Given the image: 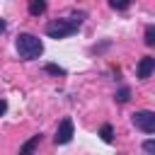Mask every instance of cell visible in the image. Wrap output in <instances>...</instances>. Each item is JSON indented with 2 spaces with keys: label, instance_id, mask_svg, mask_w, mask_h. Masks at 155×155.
Segmentation results:
<instances>
[{
  "label": "cell",
  "instance_id": "277c9868",
  "mask_svg": "<svg viewBox=\"0 0 155 155\" xmlns=\"http://www.w3.org/2000/svg\"><path fill=\"white\" fill-rule=\"evenodd\" d=\"M73 133H75L73 119H70V116H65V119H63V121L58 124V128H56L53 143H56V145H65V143H70V140H73Z\"/></svg>",
  "mask_w": 155,
  "mask_h": 155
},
{
  "label": "cell",
  "instance_id": "9c48e42d",
  "mask_svg": "<svg viewBox=\"0 0 155 155\" xmlns=\"http://www.w3.org/2000/svg\"><path fill=\"white\" fill-rule=\"evenodd\" d=\"M44 70H46L48 75H56V78H58V75H65V68H61V65H56V63H46Z\"/></svg>",
  "mask_w": 155,
  "mask_h": 155
},
{
  "label": "cell",
  "instance_id": "ba28073f",
  "mask_svg": "<svg viewBox=\"0 0 155 155\" xmlns=\"http://www.w3.org/2000/svg\"><path fill=\"white\" fill-rule=\"evenodd\" d=\"M99 138H102L104 143H111V140H114V128H111V124H104V126L99 128Z\"/></svg>",
  "mask_w": 155,
  "mask_h": 155
},
{
  "label": "cell",
  "instance_id": "30bf717a",
  "mask_svg": "<svg viewBox=\"0 0 155 155\" xmlns=\"http://www.w3.org/2000/svg\"><path fill=\"white\" fill-rule=\"evenodd\" d=\"M114 99H116L119 104H126V102L131 99V90H128V87H121V90L114 94Z\"/></svg>",
  "mask_w": 155,
  "mask_h": 155
},
{
  "label": "cell",
  "instance_id": "5b68a950",
  "mask_svg": "<svg viewBox=\"0 0 155 155\" xmlns=\"http://www.w3.org/2000/svg\"><path fill=\"white\" fill-rule=\"evenodd\" d=\"M153 70H155V58L153 56H145V58H140V63H138V78L140 80H148L150 75H153Z\"/></svg>",
  "mask_w": 155,
  "mask_h": 155
},
{
  "label": "cell",
  "instance_id": "7c38bea8",
  "mask_svg": "<svg viewBox=\"0 0 155 155\" xmlns=\"http://www.w3.org/2000/svg\"><path fill=\"white\" fill-rule=\"evenodd\" d=\"M131 2H133V0H109V5H111L114 10H126Z\"/></svg>",
  "mask_w": 155,
  "mask_h": 155
},
{
  "label": "cell",
  "instance_id": "5bb4252c",
  "mask_svg": "<svg viewBox=\"0 0 155 155\" xmlns=\"http://www.w3.org/2000/svg\"><path fill=\"white\" fill-rule=\"evenodd\" d=\"M5 111H7V102H5V99H0V116H2Z\"/></svg>",
  "mask_w": 155,
  "mask_h": 155
},
{
  "label": "cell",
  "instance_id": "6da1fadb",
  "mask_svg": "<svg viewBox=\"0 0 155 155\" xmlns=\"http://www.w3.org/2000/svg\"><path fill=\"white\" fill-rule=\"evenodd\" d=\"M87 12H73L70 17H61V19H51L46 24V34L51 39H68L73 34H78V29L82 27Z\"/></svg>",
  "mask_w": 155,
  "mask_h": 155
},
{
  "label": "cell",
  "instance_id": "7a4b0ae2",
  "mask_svg": "<svg viewBox=\"0 0 155 155\" xmlns=\"http://www.w3.org/2000/svg\"><path fill=\"white\" fill-rule=\"evenodd\" d=\"M15 48H17L19 58H24V61H34V58H39V56L44 53L41 39H36L34 34H27V31L15 39Z\"/></svg>",
  "mask_w": 155,
  "mask_h": 155
},
{
  "label": "cell",
  "instance_id": "4fadbf2b",
  "mask_svg": "<svg viewBox=\"0 0 155 155\" xmlns=\"http://www.w3.org/2000/svg\"><path fill=\"white\" fill-rule=\"evenodd\" d=\"M143 150H145L148 155H155V140H153V138H148V140L143 143Z\"/></svg>",
  "mask_w": 155,
  "mask_h": 155
},
{
  "label": "cell",
  "instance_id": "3957f363",
  "mask_svg": "<svg viewBox=\"0 0 155 155\" xmlns=\"http://www.w3.org/2000/svg\"><path fill=\"white\" fill-rule=\"evenodd\" d=\"M131 121H133V126L138 128V131H143V133H155V114L153 111H148V109H143V111H136L133 116H131Z\"/></svg>",
  "mask_w": 155,
  "mask_h": 155
},
{
  "label": "cell",
  "instance_id": "8992f818",
  "mask_svg": "<svg viewBox=\"0 0 155 155\" xmlns=\"http://www.w3.org/2000/svg\"><path fill=\"white\" fill-rule=\"evenodd\" d=\"M41 143V133H36V136H31L22 148H19V155H34V150H36V145Z\"/></svg>",
  "mask_w": 155,
  "mask_h": 155
},
{
  "label": "cell",
  "instance_id": "8fae6325",
  "mask_svg": "<svg viewBox=\"0 0 155 155\" xmlns=\"http://www.w3.org/2000/svg\"><path fill=\"white\" fill-rule=\"evenodd\" d=\"M143 41H145V46H153V44H155V27H153V24L145 27V39H143Z\"/></svg>",
  "mask_w": 155,
  "mask_h": 155
},
{
  "label": "cell",
  "instance_id": "52a82bcc",
  "mask_svg": "<svg viewBox=\"0 0 155 155\" xmlns=\"http://www.w3.org/2000/svg\"><path fill=\"white\" fill-rule=\"evenodd\" d=\"M46 12V0H29V15L31 17H39Z\"/></svg>",
  "mask_w": 155,
  "mask_h": 155
},
{
  "label": "cell",
  "instance_id": "9a60e30c",
  "mask_svg": "<svg viewBox=\"0 0 155 155\" xmlns=\"http://www.w3.org/2000/svg\"><path fill=\"white\" fill-rule=\"evenodd\" d=\"M5 29H7V22H5V19H0V34H2Z\"/></svg>",
  "mask_w": 155,
  "mask_h": 155
}]
</instances>
